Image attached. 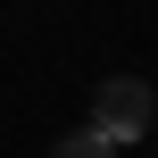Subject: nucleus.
<instances>
[{"instance_id":"obj_1","label":"nucleus","mask_w":158,"mask_h":158,"mask_svg":"<svg viewBox=\"0 0 158 158\" xmlns=\"http://www.w3.org/2000/svg\"><path fill=\"white\" fill-rule=\"evenodd\" d=\"M150 125H158V92L142 75H108V83L92 92V125H83V133H100L108 150H133Z\"/></svg>"},{"instance_id":"obj_2","label":"nucleus","mask_w":158,"mask_h":158,"mask_svg":"<svg viewBox=\"0 0 158 158\" xmlns=\"http://www.w3.org/2000/svg\"><path fill=\"white\" fill-rule=\"evenodd\" d=\"M50 158H117V150H108L100 133H67V142H58V150H50Z\"/></svg>"}]
</instances>
